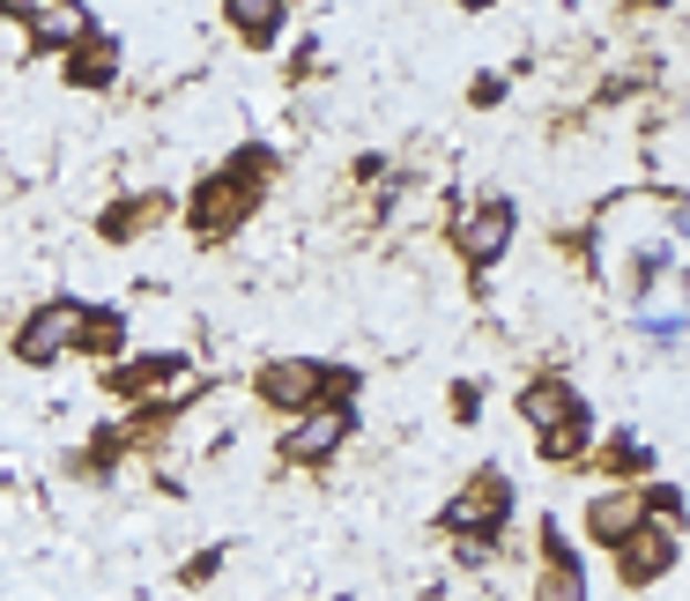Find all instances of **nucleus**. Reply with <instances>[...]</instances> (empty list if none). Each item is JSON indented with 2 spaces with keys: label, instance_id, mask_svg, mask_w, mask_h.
Here are the masks:
<instances>
[{
  "label": "nucleus",
  "instance_id": "f257e3e1",
  "mask_svg": "<svg viewBox=\"0 0 690 601\" xmlns=\"http://www.w3.org/2000/svg\"><path fill=\"white\" fill-rule=\"evenodd\" d=\"M519 416H527V424H535V446L549 453V460H571V453L587 446V401L571 394L565 379H535V386H527V394H519Z\"/></svg>",
  "mask_w": 690,
  "mask_h": 601
},
{
  "label": "nucleus",
  "instance_id": "f03ea898",
  "mask_svg": "<svg viewBox=\"0 0 690 601\" xmlns=\"http://www.w3.org/2000/svg\"><path fill=\"white\" fill-rule=\"evenodd\" d=\"M253 172H260V156H246L238 172H216L208 186H200V200H194V230H200V238H223V230L253 208V194H260V186H246Z\"/></svg>",
  "mask_w": 690,
  "mask_h": 601
},
{
  "label": "nucleus",
  "instance_id": "7ed1b4c3",
  "mask_svg": "<svg viewBox=\"0 0 690 601\" xmlns=\"http://www.w3.org/2000/svg\"><path fill=\"white\" fill-rule=\"evenodd\" d=\"M505 505H513L505 476H497V468H483V476H475L461 498L445 505V527H453V535H468V542H491L497 520H505Z\"/></svg>",
  "mask_w": 690,
  "mask_h": 601
},
{
  "label": "nucleus",
  "instance_id": "20e7f679",
  "mask_svg": "<svg viewBox=\"0 0 690 601\" xmlns=\"http://www.w3.org/2000/svg\"><path fill=\"white\" fill-rule=\"evenodd\" d=\"M68 342H82V304H45V312L16 334V356H23V364H52Z\"/></svg>",
  "mask_w": 690,
  "mask_h": 601
},
{
  "label": "nucleus",
  "instance_id": "39448f33",
  "mask_svg": "<svg viewBox=\"0 0 690 601\" xmlns=\"http://www.w3.org/2000/svg\"><path fill=\"white\" fill-rule=\"evenodd\" d=\"M349 438V408H320V416H305V424L282 438V460H297V468H312V460H327V453Z\"/></svg>",
  "mask_w": 690,
  "mask_h": 601
},
{
  "label": "nucleus",
  "instance_id": "423d86ee",
  "mask_svg": "<svg viewBox=\"0 0 690 601\" xmlns=\"http://www.w3.org/2000/svg\"><path fill=\"white\" fill-rule=\"evenodd\" d=\"M320 386H327V364H268L260 372V401H275V408H312L320 401Z\"/></svg>",
  "mask_w": 690,
  "mask_h": 601
},
{
  "label": "nucleus",
  "instance_id": "0eeeda50",
  "mask_svg": "<svg viewBox=\"0 0 690 601\" xmlns=\"http://www.w3.org/2000/svg\"><path fill=\"white\" fill-rule=\"evenodd\" d=\"M505 238H513V200H491V208H475L468 224H461V246H468L475 268H491L497 252H505Z\"/></svg>",
  "mask_w": 690,
  "mask_h": 601
},
{
  "label": "nucleus",
  "instance_id": "6e6552de",
  "mask_svg": "<svg viewBox=\"0 0 690 601\" xmlns=\"http://www.w3.org/2000/svg\"><path fill=\"white\" fill-rule=\"evenodd\" d=\"M587 527L601 535V542H631V535L646 527V490H639V483H624L617 498H601V505L587 512Z\"/></svg>",
  "mask_w": 690,
  "mask_h": 601
},
{
  "label": "nucleus",
  "instance_id": "1a4fd4ad",
  "mask_svg": "<svg viewBox=\"0 0 690 601\" xmlns=\"http://www.w3.org/2000/svg\"><path fill=\"white\" fill-rule=\"evenodd\" d=\"M617 550H624V579H631V587H646L653 572H668V564H676V535H668V527H639V535H631V542H617Z\"/></svg>",
  "mask_w": 690,
  "mask_h": 601
},
{
  "label": "nucleus",
  "instance_id": "9d476101",
  "mask_svg": "<svg viewBox=\"0 0 690 601\" xmlns=\"http://www.w3.org/2000/svg\"><path fill=\"white\" fill-rule=\"evenodd\" d=\"M543 542H549V572L535 579V601H587V579H579V557L565 550V535L543 527Z\"/></svg>",
  "mask_w": 690,
  "mask_h": 601
},
{
  "label": "nucleus",
  "instance_id": "9b49d317",
  "mask_svg": "<svg viewBox=\"0 0 690 601\" xmlns=\"http://www.w3.org/2000/svg\"><path fill=\"white\" fill-rule=\"evenodd\" d=\"M223 8H230V23H238L246 45H275V30H282V8H290V0H223Z\"/></svg>",
  "mask_w": 690,
  "mask_h": 601
},
{
  "label": "nucleus",
  "instance_id": "f8f14e48",
  "mask_svg": "<svg viewBox=\"0 0 690 601\" xmlns=\"http://www.w3.org/2000/svg\"><path fill=\"white\" fill-rule=\"evenodd\" d=\"M112 60H120V45L90 30V38H74V68H68V75L82 82V90H97V82H112Z\"/></svg>",
  "mask_w": 690,
  "mask_h": 601
},
{
  "label": "nucleus",
  "instance_id": "ddd939ff",
  "mask_svg": "<svg viewBox=\"0 0 690 601\" xmlns=\"http://www.w3.org/2000/svg\"><path fill=\"white\" fill-rule=\"evenodd\" d=\"M178 372V356H134V372H120L112 386L120 394H142V386H156V379H172Z\"/></svg>",
  "mask_w": 690,
  "mask_h": 601
},
{
  "label": "nucleus",
  "instance_id": "4468645a",
  "mask_svg": "<svg viewBox=\"0 0 690 601\" xmlns=\"http://www.w3.org/2000/svg\"><path fill=\"white\" fill-rule=\"evenodd\" d=\"M461 8H497V0H461Z\"/></svg>",
  "mask_w": 690,
  "mask_h": 601
}]
</instances>
